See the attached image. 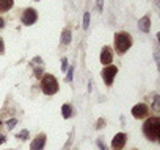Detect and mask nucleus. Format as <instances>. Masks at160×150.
I'll return each mask as SVG.
<instances>
[{
    "label": "nucleus",
    "mask_w": 160,
    "mask_h": 150,
    "mask_svg": "<svg viewBox=\"0 0 160 150\" xmlns=\"http://www.w3.org/2000/svg\"><path fill=\"white\" fill-rule=\"evenodd\" d=\"M143 133L149 141H157L160 136V117H148V120L143 124Z\"/></svg>",
    "instance_id": "nucleus-1"
},
{
    "label": "nucleus",
    "mask_w": 160,
    "mask_h": 150,
    "mask_svg": "<svg viewBox=\"0 0 160 150\" xmlns=\"http://www.w3.org/2000/svg\"><path fill=\"white\" fill-rule=\"evenodd\" d=\"M132 47V36L129 35L127 31H119L115 35V49L116 52L122 55V53H126L129 49Z\"/></svg>",
    "instance_id": "nucleus-2"
},
{
    "label": "nucleus",
    "mask_w": 160,
    "mask_h": 150,
    "mask_svg": "<svg viewBox=\"0 0 160 150\" xmlns=\"http://www.w3.org/2000/svg\"><path fill=\"white\" fill-rule=\"evenodd\" d=\"M41 89L47 95H53L58 91V81L52 74H44V77L41 78Z\"/></svg>",
    "instance_id": "nucleus-3"
},
{
    "label": "nucleus",
    "mask_w": 160,
    "mask_h": 150,
    "mask_svg": "<svg viewBox=\"0 0 160 150\" xmlns=\"http://www.w3.org/2000/svg\"><path fill=\"white\" fill-rule=\"evenodd\" d=\"M116 74H118V67H116V66H113V64L105 66V67L102 69V72H101L104 83H105L107 86H112L113 81H115V75H116Z\"/></svg>",
    "instance_id": "nucleus-4"
},
{
    "label": "nucleus",
    "mask_w": 160,
    "mask_h": 150,
    "mask_svg": "<svg viewBox=\"0 0 160 150\" xmlns=\"http://www.w3.org/2000/svg\"><path fill=\"white\" fill-rule=\"evenodd\" d=\"M148 114H149V106L146 103H138L132 108V116L135 119H144L148 117Z\"/></svg>",
    "instance_id": "nucleus-5"
},
{
    "label": "nucleus",
    "mask_w": 160,
    "mask_h": 150,
    "mask_svg": "<svg viewBox=\"0 0 160 150\" xmlns=\"http://www.w3.org/2000/svg\"><path fill=\"white\" fill-rule=\"evenodd\" d=\"M36 19H38V13L33 8H27L22 13V24L24 25H32V24L36 22Z\"/></svg>",
    "instance_id": "nucleus-6"
},
{
    "label": "nucleus",
    "mask_w": 160,
    "mask_h": 150,
    "mask_svg": "<svg viewBox=\"0 0 160 150\" xmlns=\"http://www.w3.org/2000/svg\"><path fill=\"white\" fill-rule=\"evenodd\" d=\"M126 142H127V134L126 133H118L112 141V149L113 150H122L124 146H126Z\"/></svg>",
    "instance_id": "nucleus-7"
},
{
    "label": "nucleus",
    "mask_w": 160,
    "mask_h": 150,
    "mask_svg": "<svg viewBox=\"0 0 160 150\" xmlns=\"http://www.w3.org/2000/svg\"><path fill=\"white\" fill-rule=\"evenodd\" d=\"M112 61H113V52L108 45H105L101 52V63L104 66H108V64H112Z\"/></svg>",
    "instance_id": "nucleus-8"
},
{
    "label": "nucleus",
    "mask_w": 160,
    "mask_h": 150,
    "mask_svg": "<svg viewBox=\"0 0 160 150\" xmlns=\"http://www.w3.org/2000/svg\"><path fill=\"white\" fill-rule=\"evenodd\" d=\"M46 146V134H38L36 138H35L32 141V144H30V150H43Z\"/></svg>",
    "instance_id": "nucleus-9"
},
{
    "label": "nucleus",
    "mask_w": 160,
    "mask_h": 150,
    "mask_svg": "<svg viewBox=\"0 0 160 150\" xmlns=\"http://www.w3.org/2000/svg\"><path fill=\"white\" fill-rule=\"evenodd\" d=\"M138 28H140V31H143V33H148L151 30V19L148 16L141 17L140 20H138Z\"/></svg>",
    "instance_id": "nucleus-10"
},
{
    "label": "nucleus",
    "mask_w": 160,
    "mask_h": 150,
    "mask_svg": "<svg viewBox=\"0 0 160 150\" xmlns=\"http://www.w3.org/2000/svg\"><path fill=\"white\" fill-rule=\"evenodd\" d=\"M13 5H14V0H0V13L11 10Z\"/></svg>",
    "instance_id": "nucleus-11"
},
{
    "label": "nucleus",
    "mask_w": 160,
    "mask_h": 150,
    "mask_svg": "<svg viewBox=\"0 0 160 150\" xmlns=\"http://www.w3.org/2000/svg\"><path fill=\"white\" fill-rule=\"evenodd\" d=\"M61 113H63V117L65 119H69L72 116V106L69 105V103H65L63 108H61Z\"/></svg>",
    "instance_id": "nucleus-12"
},
{
    "label": "nucleus",
    "mask_w": 160,
    "mask_h": 150,
    "mask_svg": "<svg viewBox=\"0 0 160 150\" xmlns=\"http://www.w3.org/2000/svg\"><path fill=\"white\" fill-rule=\"evenodd\" d=\"M61 41H63V44H69L71 42V31L68 28L63 30V35H61Z\"/></svg>",
    "instance_id": "nucleus-13"
},
{
    "label": "nucleus",
    "mask_w": 160,
    "mask_h": 150,
    "mask_svg": "<svg viewBox=\"0 0 160 150\" xmlns=\"http://www.w3.org/2000/svg\"><path fill=\"white\" fill-rule=\"evenodd\" d=\"M152 110H154L155 113L160 111V97H158V95H155V97H154V105H152Z\"/></svg>",
    "instance_id": "nucleus-14"
},
{
    "label": "nucleus",
    "mask_w": 160,
    "mask_h": 150,
    "mask_svg": "<svg viewBox=\"0 0 160 150\" xmlns=\"http://www.w3.org/2000/svg\"><path fill=\"white\" fill-rule=\"evenodd\" d=\"M89 27V13L85 11V14H83V28H88Z\"/></svg>",
    "instance_id": "nucleus-15"
},
{
    "label": "nucleus",
    "mask_w": 160,
    "mask_h": 150,
    "mask_svg": "<svg viewBox=\"0 0 160 150\" xmlns=\"http://www.w3.org/2000/svg\"><path fill=\"white\" fill-rule=\"evenodd\" d=\"M16 124H17V119H10L8 122H6V128H8V130H13V128L16 127Z\"/></svg>",
    "instance_id": "nucleus-16"
},
{
    "label": "nucleus",
    "mask_w": 160,
    "mask_h": 150,
    "mask_svg": "<svg viewBox=\"0 0 160 150\" xmlns=\"http://www.w3.org/2000/svg\"><path fill=\"white\" fill-rule=\"evenodd\" d=\"M17 138H19V139H22V141L27 139V138H29V130H22V131L17 134Z\"/></svg>",
    "instance_id": "nucleus-17"
},
{
    "label": "nucleus",
    "mask_w": 160,
    "mask_h": 150,
    "mask_svg": "<svg viewBox=\"0 0 160 150\" xmlns=\"http://www.w3.org/2000/svg\"><path fill=\"white\" fill-rule=\"evenodd\" d=\"M35 77H36V78H41V77H43V67H38V69H35Z\"/></svg>",
    "instance_id": "nucleus-18"
},
{
    "label": "nucleus",
    "mask_w": 160,
    "mask_h": 150,
    "mask_svg": "<svg viewBox=\"0 0 160 150\" xmlns=\"http://www.w3.org/2000/svg\"><path fill=\"white\" fill-rule=\"evenodd\" d=\"M72 75H74V67H71V69L68 71V77H66V81H68V83L72 80Z\"/></svg>",
    "instance_id": "nucleus-19"
},
{
    "label": "nucleus",
    "mask_w": 160,
    "mask_h": 150,
    "mask_svg": "<svg viewBox=\"0 0 160 150\" xmlns=\"http://www.w3.org/2000/svg\"><path fill=\"white\" fill-rule=\"evenodd\" d=\"M97 146L101 147V150H108V147L104 144V141H102V139H97Z\"/></svg>",
    "instance_id": "nucleus-20"
},
{
    "label": "nucleus",
    "mask_w": 160,
    "mask_h": 150,
    "mask_svg": "<svg viewBox=\"0 0 160 150\" xmlns=\"http://www.w3.org/2000/svg\"><path fill=\"white\" fill-rule=\"evenodd\" d=\"M61 69H63V71H66V69H68V59H66V58L61 59Z\"/></svg>",
    "instance_id": "nucleus-21"
},
{
    "label": "nucleus",
    "mask_w": 160,
    "mask_h": 150,
    "mask_svg": "<svg viewBox=\"0 0 160 150\" xmlns=\"http://www.w3.org/2000/svg\"><path fill=\"white\" fill-rule=\"evenodd\" d=\"M5 53V44H3V39L0 38V55H3Z\"/></svg>",
    "instance_id": "nucleus-22"
},
{
    "label": "nucleus",
    "mask_w": 160,
    "mask_h": 150,
    "mask_svg": "<svg viewBox=\"0 0 160 150\" xmlns=\"http://www.w3.org/2000/svg\"><path fill=\"white\" fill-rule=\"evenodd\" d=\"M102 6H104V2L102 0H97V8H99V11H102Z\"/></svg>",
    "instance_id": "nucleus-23"
},
{
    "label": "nucleus",
    "mask_w": 160,
    "mask_h": 150,
    "mask_svg": "<svg viewBox=\"0 0 160 150\" xmlns=\"http://www.w3.org/2000/svg\"><path fill=\"white\" fill-rule=\"evenodd\" d=\"M104 127V119H99V122H97V128H102Z\"/></svg>",
    "instance_id": "nucleus-24"
},
{
    "label": "nucleus",
    "mask_w": 160,
    "mask_h": 150,
    "mask_svg": "<svg viewBox=\"0 0 160 150\" xmlns=\"http://www.w3.org/2000/svg\"><path fill=\"white\" fill-rule=\"evenodd\" d=\"M33 61H36V64H41V58H39V56H38V58H35Z\"/></svg>",
    "instance_id": "nucleus-25"
},
{
    "label": "nucleus",
    "mask_w": 160,
    "mask_h": 150,
    "mask_svg": "<svg viewBox=\"0 0 160 150\" xmlns=\"http://www.w3.org/2000/svg\"><path fill=\"white\" fill-rule=\"evenodd\" d=\"M5 142V136H0V144H3Z\"/></svg>",
    "instance_id": "nucleus-26"
},
{
    "label": "nucleus",
    "mask_w": 160,
    "mask_h": 150,
    "mask_svg": "<svg viewBox=\"0 0 160 150\" xmlns=\"http://www.w3.org/2000/svg\"><path fill=\"white\" fill-rule=\"evenodd\" d=\"M2 27H3V19L0 17V28H2Z\"/></svg>",
    "instance_id": "nucleus-27"
},
{
    "label": "nucleus",
    "mask_w": 160,
    "mask_h": 150,
    "mask_svg": "<svg viewBox=\"0 0 160 150\" xmlns=\"http://www.w3.org/2000/svg\"><path fill=\"white\" fill-rule=\"evenodd\" d=\"M0 124H2V122H0Z\"/></svg>",
    "instance_id": "nucleus-28"
},
{
    "label": "nucleus",
    "mask_w": 160,
    "mask_h": 150,
    "mask_svg": "<svg viewBox=\"0 0 160 150\" xmlns=\"http://www.w3.org/2000/svg\"><path fill=\"white\" fill-rule=\"evenodd\" d=\"M135 150H137V149H135Z\"/></svg>",
    "instance_id": "nucleus-29"
}]
</instances>
